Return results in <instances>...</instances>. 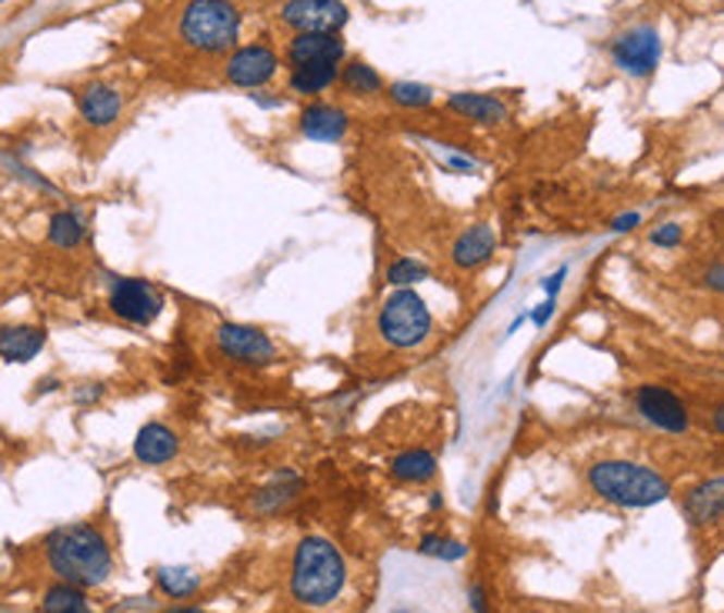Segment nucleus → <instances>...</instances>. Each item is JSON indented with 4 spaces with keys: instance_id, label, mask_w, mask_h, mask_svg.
Here are the masks:
<instances>
[{
    "instance_id": "7c9ffc66",
    "label": "nucleus",
    "mask_w": 724,
    "mask_h": 613,
    "mask_svg": "<svg viewBox=\"0 0 724 613\" xmlns=\"http://www.w3.org/2000/svg\"><path fill=\"white\" fill-rule=\"evenodd\" d=\"M11 163V171L21 177V181H27L30 187H37V191H44V194H58V187L54 184H47L37 171H30V167H24V163H17V160H8Z\"/></svg>"
},
{
    "instance_id": "c756f323",
    "label": "nucleus",
    "mask_w": 724,
    "mask_h": 613,
    "mask_svg": "<svg viewBox=\"0 0 724 613\" xmlns=\"http://www.w3.org/2000/svg\"><path fill=\"white\" fill-rule=\"evenodd\" d=\"M682 241H685V228L682 224H661V228H654L651 231V244L654 247H664V250H675V247H682Z\"/></svg>"
},
{
    "instance_id": "f704fd0d",
    "label": "nucleus",
    "mask_w": 724,
    "mask_h": 613,
    "mask_svg": "<svg viewBox=\"0 0 724 613\" xmlns=\"http://www.w3.org/2000/svg\"><path fill=\"white\" fill-rule=\"evenodd\" d=\"M564 281H567V267H557L551 277H544L541 287H544V294H548V297H557V294H561V287H564Z\"/></svg>"
},
{
    "instance_id": "b1692460",
    "label": "nucleus",
    "mask_w": 724,
    "mask_h": 613,
    "mask_svg": "<svg viewBox=\"0 0 724 613\" xmlns=\"http://www.w3.org/2000/svg\"><path fill=\"white\" fill-rule=\"evenodd\" d=\"M338 81H341L351 94H357V97H371V94H381V90H384L381 74H378L371 64H365V61L344 64L341 74H338Z\"/></svg>"
},
{
    "instance_id": "c85d7f7f",
    "label": "nucleus",
    "mask_w": 724,
    "mask_h": 613,
    "mask_svg": "<svg viewBox=\"0 0 724 613\" xmlns=\"http://www.w3.org/2000/svg\"><path fill=\"white\" fill-rule=\"evenodd\" d=\"M388 97L397 103V107H428L434 103V90L428 84H414V81H394L388 87Z\"/></svg>"
},
{
    "instance_id": "ea45409f",
    "label": "nucleus",
    "mask_w": 724,
    "mask_h": 613,
    "mask_svg": "<svg viewBox=\"0 0 724 613\" xmlns=\"http://www.w3.org/2000/svg\"><path fill=\"white\" fill-rule=\"evenodd\" d=\"M711 424H714V433L721 437V427H724V410H721V404L714 407V414H711Z\"/></svg>"
},
{
    "instance_id": "f03ea898",
    "label": "nucleus",
    "mask_w": 724,
    "mask_h": 613,
    "mask_svg": "<svg viewBox=\"0 0 724 613\" xmlns=\"http://www.w3.org/2000/svg\"><path fill=\"white\" fill-rule=\"evenodd\" d=\"M347 587V561L328 537H304L291 556V597L300 606L321 610L341 600Z\"/></svg>"
},
{
    "instance_id": "4be33fe9",
    "label": "nucleus",
    "mask_w": 724,
    "mask_h": 613,
    "mask_svg": "<svg viewBox=\"0 0 724 613\" xmlns=\"http://www.w3.org/2000/svg\"><path fill=\"white\" fill-rule=\"evenodd\" d=\"M391 477L404 483H428L438 477V457L425 448L404 451L391 461Z\"/></svg>"
},
{
    "instance_id": "4468645a",
    "label": "nucleus",
    "mask_w": 724,
    "mask_h": 613,
    "mask_svg": "<svg viewBox=\"0 0 724 613\" xmlns=\"http://www.w3.org/2000/svg\"><path fill=\"white\" fill-rule=\"evenodd\" d=\"M181 454V437L161 424V420H150L137 430L134 437V457L144 464V467H164L171 464L174 457Z\"/></svg>"
},
{
    "instance_id": "72a5a7b5",
    "label": "nucleus",
    "mask_w": 724,
    "mask_h": 613,
    "mask_svg": "<svg viewBox=\"0 0 724 613\" xmlns=\"http://www.w3.org/2000/svg\"><path fill=\"white\" fill-rule=\"evenodd\" d=\"M638 228H641V213H638V210H628V213H621V217L611 220V231H614V234H631V231H638Z\"/></svg>"
},
{
    "instance_id": "393cba45",
    "label": "nucleus",
    "mask_w": 724,
    "mask_h": 613,
    "mask_svg": "<svg viewBox=\"0 0 724 613\" xmlns=\"http://www.w3.org/2000/svg\"><path fill=\"white\" fill-rule=\"evenodd\" d=\"M40 606H44V613H74V610H87V597L81 587L58 580L54 587H47Z\"/></svg>"
},
{
    "instance_id": "37998d69",
    "label": "nucleus",
    "mask_w": 724,
    "mask_h": 613,
    "mask_svg": "<svg viewBox=\"0 0 724 613\" xmlns=\"http://www.w3.org/2000/svg\"><path fill=\"white\" fill-rule=\"evenodd\" d=\"M74 613H87V610H74Z\"/></svg>"
},
{
    "instance_id": "a211bd4d",
    "label": "nucleus",
    "mask_w": 724,
    "mask_h": 613,
    "mask_svg": "<svg viewBox=\"0 0 724 613\" xmlns=\"http://www.w3.org/2000/svg\"><path fill=\"white\" fill-rule=\"evenodd\" d=\"M724 514V480H701L685 493V517L691 527H714Z\"/></svg>"
},
{
    "instance_id": "2eb2a0df",
    "label": "nucleus",
    "mask_w": 724,
    "mask_h": 613,
    "mask_svg": "<svg viewBox=\"0 0 724 613\" xmlns=\"http://www.w3.org/2000/svg\"><path fill=\"white\" fill-rule=\"evenodd\" d=\"M344 40L341 34H297L287 44V64L300 68V64H341L344 61Z\"/></svg>"
},
{
    "instance_id": "f8f14e48",
    "label": "nucleus",
    "mask_w": 724,
    "mask_h": 613,
    "mask_svg": "<svg viewBox=\"0 0 724 613\" xmlns=\"http://www.w3.org/2000/svg\"><path fill=\"white\" fill-rule=\"evenodd\" d=\"M77 110L87 127H111L118 124L121 110H124V97L114 84L108 81H90L87 87H81L77 94Z\"/></svg>"
},
{
    "instance_id": "9d476101",
    "label": "nucleus",
    "mask_w": 724,
    "mask_h": 613,
    "mask_svg": "<svg viewBox=\"0 0 724 613\" xmlns=\"http://www.w3.org/2000/svg\"><path fill=\"white\" fill-rule=\"evenodd\" d=\"M351 11L344 0H284L281 21L297 34H341Z\"/></svg>"
},
{
    "instance_id": "dca6fc26",
    "label": "nucleus",
    "mask_w": 724,
    "mask_h": 613,
    "mask_svg": "<svg viewBox=\"0 0 724 613\" xmlns=\"http://www.w3.org/2000/svg\"><path fill=\"white\" fill-rule=\"evenodd\" d=\"M498 250V234L491 224H475L464 234H457L454 247H451V263L457 270H478L484 267Z\"/></svg>"
},
{
    "instance_id": "c9c22d12",
    "label": "nucleus",
    "mask_w": 724,
    "mask_h": 613,
    "mask_svg": "<svg viewBox=\"0 0 724 613\" xmlns=\"http://www.w3.org/2000/svg\"><path fill=\"white\" fill-rule=\"evenodd\" d=\"M704 287H708L711 294H721V291H724V267H721V260H714L711 270L704 273Z\"/></svg>"
},
{
    "instance_id": "1a4fd4ad",
    "label": "nucleus",
    "mask_w": 724,
    "mask_h": 613,
    "mask_svg": "<svg viewBox=\"0 0 724 613\" xmlns=\"http://www.w3.org/2000/svg\"><path fill=\"white\" fill-rule=\"evenodd\" d=\"M635 410L654 430H664V433H688L691 430L688 404L675 394V390H667L661 383H641L635 390Z\"/></svg>"
},
{
    "instance_id": "bb28decb",
    "label": "nucleus",
    "mask_w": 724,
    "mask_h": 613,
    "mask_svg": "<svg viewBox=\"0 0 724 613\" xmlns=\"http://www.w3.org/2000/svg\"><path fill=\"white\" fill-rule=\"evenodd\" d=\"M388 284L397 291V287H418L421 281L431 277V267L425 260H414V257H397L388 263Z\"/></svg>"
},
{
    "instance_id": "aec40b11",
    "label": "nucleus",
    "mask_w": 724,
    "mask_h": 613,
    "mask_svg": "<svg viewBox=\"0 0 724 613\" xmlns=\"http://www.w3.org/2000/svg\"><path fill=\"white\" fill-rule=\"evenodd\" d=\"M300 490H304V480H300L294 470H281V474H274V477H271V483H268V487H261V490L254 493L250 507H254V514H265V517L281 514L284 507H291V504H294Z\"/></svg>"
},
{
    "instance_id": "5701e85b",
    "label": "nucleus",
    "mask_w": 724,
    "mask_h": 613,
    "mask_svg": "<svg viewBox=\"0 0 724 613\" xmlns=\"http://www.w3.org/2000/svg\"><path fill=\"white\" fill-rule=\"evenodd\" d=\"M338 74H341V64H300V68H291V77H287V84H291V90L294 94H321V90H328L334 81H338Z\"/></svg>"
},
{
    "instance_id": "39448f33",
    "label": "nucleus",
    "mask_w": 724,
    "mask_h": 613,
    "mask_svg": "<svg viewBox=\"0 0 724 613\" xmlns=\"http://www.w3.org/2000/svg\"><path fill=\"white\" fill-rule=\"evenodd\" d=\"M431 330H434V317L425 297L414 287H397L394 294H388V301L378 310V333L394 351L421 347L431 338Z\"/></svg>"
},
{
    "instance_id": "f257e3e1",
    "label": "nucleus",
    "mask_w": 724,
    "mask_h": 613,
    "mask_svg": "<svg viewBox=\"0 0 724 613\" xmlns=\"http://www.w3.org/2000/svg\"><path fill=\"white\" fill-rule=\"evenodd\" d=\"M44 561L61 584L81 590L108 584L114 574V550L94 524H64L44 537Z\"/></svg>"
},
{
    "instance_id": "cd10ccee",
    "label": "nucleus",
    "mask_w": 724,
    "mask_h": 613,
    "mask_svg": "<svg viewBox=\"0 0 724 613\" xmlns=\"http://www.w3.org/2000/svg\"><path fill=\"white\" fill-rule=\"evenodd\" d=\"M418 553L434 556V561H444V564H457V561H464V556H468V543L441 537V534H425L421 543H418Z\"/></svg>"
},
{
    "instance_id": "4c0bfd02",
    "label": "nucleus",
    "mask_w": 724,
    "mask_h": 613,
    "mask_svg": "<svg viewBox=\"0 0 724 613\" xmlns=\"http://www.w3.org/2000/svg\"><path fill=\"white\" fill-rule=\"evenodd\" d=\"M100 397H103V387H100V383H87V390H77V394H74L77 404H94V401H100Z\"/></svg>"
},
{
    "instance_id": "9b49d317",
    "label": "nucleus",
    "mask_w": 724,
    "mask_h": 613,
    "mask_svg": "<svg viewBox=\"0 0 724 613\" xmlns=\"http://www.w3.org/2000/svg\"><path fill=\"white\" fill-rule=\"evenodd\" d=\"M281 71V58L265 47V44H247V47H237L231 58H228V68H224V77L231 87H241V90H261L265 84H271Z\"/></svg>"
},
{
    "instance_id": "473e14b6",
    "label": "nucleus",
    "mask_w": 724,
    "mask_h": 613,
    "mask_svg": "<svg viewBox=\"0 0 724 613\" xmlns=\"http://www.w3.org/2000/svg\"><path fill=\"white\" fill-rule=\"evenodd\" d=\"M554 310H557V297H548L544 304H538L531 314H528V320L538 327V330H544L548 323H551V317H554Z\"/></svg>"
},
{
    "instance_id": "20e7f679",
    "label": "nucleus",
    "mask_w": 724,
    "mask_h": 613,
    "mask_svg": "<svg viewBox=\"0 0 724 613\" xmlns=\"http://www.w3.org/2000/svg\"><path fill=\"white\" fill-rule=\"evenodd\" d=\"M177 30L181 40L200 53H224L237 44L241 14L231 0H191Z\"/></svg>"
},
{
    "instance_id": "a19ab883",
    "label": "nucleus",
    "mask_w": 724,
    "mask_h": 613,
    "mask_svg": "<svg viewBox=\"0 0 724 613\" xmlns=\"http://www.w3.org/2000/svg\"><path fill=\"white\" fill-rule=\"evenodd\" d=\"M168 613H207V610H200V606H174Z\"/></svg>"
},
{
    "instance_id": "79ce46f5",
    "label": "nucleus",
    "mask_w": 724,
    "mask_h": 613,
    "mask_svg": "<svg viewBox=\"0 0 724 613\" xmlns=\"http://www.w3.org/2000/svg\"><path fill=\"white\" fill-rule=\"evenodd\" d=\"M428 504H431V511H438V507H444V496H441V493H431Z\"/></svg>"
},
{
    "instance_id": "e433bc0d",
    "label": "nucleus",
    "mask_w": 724,
    "mask_h": 613,
    "mask_svg": "<svg viewBox=\"0 0 724 613\" xmlns=\"http://www.w3.org/2000/svg\"><path fill=\"white\" fill-rule=\"evenodd\" d=\"M468 606H471L475 613H491V610H488V593H484L481 584H468Z\"/></svg>"
},
{
    "instance_id": "6ab92c4d",
    "label": "nucleus",
    "mask_w": 724,
    "mask_h": 613,
    "mask_svg": "<svg viewBox=\"0 0 724 613\" xmlns=\"http://www.w3.org/2000/svg\"><path fill=\"white\" fill-rule=\"evenodd\" d=\"M447 107L454 114L468 118L475 124H504L511 118V110L501 97H491V94H475V90H457L447 97Z\"/></svg>"
},
{
    "instance_id": "6e6552de",
    "label": "nucleus",
    "mask_w": 724,
    "mask_h": 613,
    "mask_svg": "<svg viewBox=\"0 0 724 613\" xmlns=\"http://www.w3.org/2000/svg\"><path fill=\"white\" fill-rule=\"evenodd\" d=\"M214 344L228 360H234L241 367H271V364H278V344L268 338L261 327L221 323L214 330Z\"/></svg>"
},
{
    "instance_id": "0eeeda50",
    "label": "nucleus",
    "mask_w": 724,
    "mask_h": 613,
    "mask_svg": "<svg viewBox=\"0 0 724 613\" xmlns=\"http://www.w3.org/2000/svg\"><path fill=\"white\" fill-rule=\"evenodd\" d=\"M611 61L617 71H625L635 81H648L661 64V34L651 24H635L614 34Z\"/></svg>"
},
{
    "instance_id": "f3484780",
    "label": "nucleus",
    "mask_w": 724,
    "mask_h": 613,
    "mask_svg": "<svg viewBox=\"0 0 724 613\" xmlns=\"http://www.w3.org/2000/svg\"><path fill=\"white\" fill-rule=\"evenodd\" d=\"M47 347V330L34 323H8L0 327V360L30 364Z\"/></svg>"
},
{
    "instance_id": "2f4dec72",
    "label": "nucleus",
    "mask_w": 724,
    "mask_h": 613,
    "mask_svg": "<svg viewBox=\"0 0 724 613\" xmlns=\"http://www.w3.org/2000/svg\"><path fill=\"white\" fill-rule=\"evenodd\" d=\"M444 163L451 167L454 174H475L478 167H481L475 157H468V154H457V150H447V154H444Z\"/></svg>"
},
{
    "instance_id": "423d86ee",
    "label": "nucleus",
    "mask_w": 724,
    "mask_h": 613,
    "mask_svg": "<svg viewBox=\"0 0 724 613\" xmlns=\"http://www.w3.org/2000/svg\"><path fill=\"white\" fill-rule=\"evenodd\" d=\"M108 307L134 327H150L164 314V294L140 277H108Z\"/></svg>"
},
{
    "instance_id": "58836bf2",
    "label": "nucleus",
    "mask_w": 724,
    "mask_h": 613,
    "mask_svg": "<svg viewBox=\"0 0 724 613\" xmlns=\"http://www.w3.org/2000/svg\"><path fill=\"white\" fill-rule=\"evenodd\" d=\"M250 100H254L257 107H265V110H281V107H284V97H268L265 90L250 94Z\"/></svg>"
},
{
    "instance_id": "ddd939ff",
    "label": "nucleus",
    "mask_w": 724,
    "mask_h": 613,
    "mask_svg": "<svg viewBox=\"0 0 724 613\" xmlns=\"http://www.w3.org/2000/svg\"><path fill=\"white\" fill-rule=\"evenodd\" d=\"M297 127L307 140L341 144L351 127V118L344 107H334V103H307L297 118Z\"/></svg>"
},
{
    "instance_id": "7ed1b4c3",
    "label": "nucleus",
    "mask_w": 724,
    "mask_h": 613,
    "mask_svg": "<svg viewBox=\"0 0 724 613\" xmlns=\"http://www.w3.org/2000/svg\"><path fill=\"white\" fill-rule=\"evenodd\" d=\"M588 487L608 500L614 507L625 511H645L654 504H664L671 496V483L664 480V474H658L648 464L638 461H598L588 467Z\"/></svg>"
},
{
    "instance_id": "a878e982",
    "label": "nucleus",
    "mask_w": 724,
    "mask_h": 613,
    "mask_svg": "<svg viewBox=\"0 0 724 613\" xmlns=\"http://www.w3.org/2000/svg\"><path fill=\"white\" fill-rule=\"evenodd\" d=\"M158 587L164 590V597L184 600V597L200 590V577L191 567H161L158 571Z\"/></svg>"
},
{
    "instance_id": "412c9836",
    "label": "nucleus",
    "mask_w": 724,
    "mask_h": 613,
    "mask_svg": "<svg viewBox=\"0 0 724 613\" xmlns=\"http://www.w3.org/2000/svg\"><path fill=\"white\" fill-rule=\"evenodd\" d=\"M47 241L61 250H77L87 241V217L77 207L58 210L47 220Z\"/></svg>"
}]
</instances>
